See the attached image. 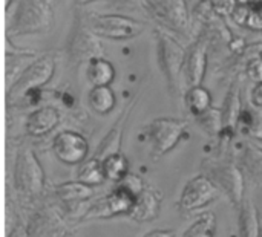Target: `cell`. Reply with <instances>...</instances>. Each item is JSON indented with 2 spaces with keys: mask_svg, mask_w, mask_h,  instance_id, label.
I'll return each mask as SVG.
<instances>
[{
  "mask_svg": "<svg viewBox=\"0 0 262 237\" xmlns=\"http://www.w3.org/2000/svg\"><path fill=\"white\" fill-rule=\"evenodd\" d=\"M192 21H198L201 26L210 23L213 18H216L218 15L215 14L213 8H212V3L210 0H203L201 3L196 5V8L192 11Z\"/></svg>",
  "mask_w": 262,
  "mask_h": 237,
  "instance_id": "obj_28",
  "label": "cell"
},
{
  "mask_svg": "<svg viewBox=\"0 0 262 237\" xmlns=\"http://www.w3.org/2000/svg\"><path fill=\"white\" fill-rule=\"evenodd\" d=\"M103 170L106 181L118 184L129 173V161L121 150L111 153L106 158H103Z\"/></svg>",
  "mask_w": 262,
  "mask_h": 237,
  "instance_id": "obj_25",
  "label": "cell"
},
{
  "mask_svg": "<svg viewBox=\"0 0 262 237\" xmlns=\"http://www.w3.org/2000/svg\"><path fill=\"white\" fill-rule=\"evenodd\" d=\"M216 216L213 211H203L196 216L192 225L184 231L183 237H215Z\"/></svg>",
  "mask_w": 262,
  "mask_h": 237,
  "instance_id": "obj_27",
  "label": "cell"
},
{
  "mask_svg": "<svg viewBox=\"0 0 262 237\" xmlns=\"http://www.w3.org/2000/svg\"><path fill=\"white\" fill-rule=\"evenodd\" d=\"M61 121V115L54 106H41L28 113L25 120V132L32 138H41L51 133Z\"/></svg>",
  "mask_w": 262,
  "mask_h": 237,
  "instance_id": "obj_16",
  "label": "cell"
},
{
  "mask_svg": "<svg viewBox=\"0 0 262 237\" xmlns=\"http://www.w3.org/2000/svg\"><path fill=\"white\" fill-rule=\"evenodd\" d=\"M203 172L216 184L221 193L238 210L246 198V178L236 159L229 156L203 161Z\"/></svg>",
  "mask_w": 262,
  "mask_h": 237,
  "instance_id": "obj_3",
  "label": "cell"
},
{
  "mask_svg": "<svg viewBox=\"0 0 262 237\" xmlns=\"http://www.w3.org/2000/svg\"><path fill=\"white\" fill-rule=\"evenodd\" d=\"M250 6L252 5H236L235 11L232 12L230 15V20L239 26V28H246V23H247V18H249V12H250Z\"/></svg>",
  "mask_w": 262,
  "mask_h": 237,
  "instance_id": "obj_33",
  "label": "cell"
},
{
  "mask_svg": "<svg viewBox=\"0 0 262 237\" xmlns=\"http://www.w3.org/2000/svg\"><path fill=\"white\" fill-rule=\"evenodd\" d=\"M250 138H252V139H256V141H261L262 143V116L261 120H259V123H258V126H256L255 130L252 132Z\"/></svg>",
  "mask_w": 262,
  "mask_h": 237,
  "instance_id": "obj_37",
  "label": "cell"
},
{
  "mask_svg": "<svg viewBox=\"0 0 262 237\" xmlns=\"http://www.w3.org/2000/svg\"><path fill=\"white\" fill-rule=\"evenodd\" d=\"M77 6H84V5H89V3H94V2H98V0H74Z\"/></svg>",
  "mask_w": 262,
  "mask_h": 237,
  "instance_id": "obj_39",
  "label": "cell"
},
{
  "mask_svg": "<svg viewBox=\"0 0 262 237\" xmlns=\"http://www.w3.org/2000/svg\"><path fill=\"white\" fill-rule=\"evenodd\" d=\"M77 179L86 185L98 187L106 181L104 170H103V159L98 156H89L84 162L80 164L77 172Z\"/></svg>",
  "mask_w": 262,
  "mask_h": 237,
  "instance_id": "obj_24",
  "label": "cell"
},
{
  "mask_svg": "<svg viewBox=\"0 0 262 237\" xmlns=\"http://www.w3.org/2000/svg\"><path fill=\"white\" fill-rule=\"evenodd\" d=\"M46 2H49V3H51V2H52V0H46Z\"/></svg>",
  "mask_w": 262,
  "mask_h": 237,
  "instance_id": "obj_44",
  "label": "cell"
},
{
  "mask_svg": "<svg viewBox=\"0 0 262 237\" xmlns=\"http://www.w3.org/2000/svg\"><path fill=\"white\" fill-rule=\"evenodd\" d=\"M239 216H238V228H239V236L241 237H258L259 228H261V221L258 215V208L253 204L250 198H244L241 207L238 208Z\"/></svg>",
  "mask_w": 262,
  "mask_h": 237,
  "instance_id": "obj_22",
  "label": "cell"
},
{
  "mask_svg": "<svg viewBox=\"0 0 262 237\" xmlns=\"http://www.w3.org/2000/svg\"><path fill=\"white\" fill-rule=\"evenodd\" d=\"M255 3H259V5H262V0H255Z\"/></svg>",
  "mask_w": 262,
  "mask_h": 237,
  "instance_id": "obj_43",
  "label": "cell"
},
{
  "mask_svg": "<svg viewBox=\"0 0 262 237\" xmlns=\"http://www.w3.org/2000/svg\"><path fill=\"white\" fill-rule=\"evenodd\" d=\"M241 93H243V80H241V75H235L227 89L223 106H221L223 132L218 136V141H220L223 152H226V149L232 144V141L238 132V121H239V115H241V110L244 106Z\"/></svg>",
  "mask_w": 262,
  "mask_h": 237,
  "instance_id": "obj_11",
  "label": "cell"
},
{
  "mask_svg": "<svg viewBox=\"0 0 262 237\" xmlns=\"http://www.w3.org/2000/svg\"><path fill=\"white\" fill-rule=\"evenodd\" d=\"M183 2H184L186 8L189 9V12L192 14V11H193V9L196 8V5H198V3H201L203 0H183Z\"/></svg>",
  "mask_w": 262,
  "mask_h": 237,
  "instance_id": "obj_38",
  "label": "cell"
},
{
  "mask_svg": "<svg viewBox=\"0 0 262 237\" xmlns=\"http://www.w3.org/2000/svg\"><path fill=\"white\" fill-rule=\"evenodd\" d=\"M137 196L130 193L120 184L103 198L95 201L88 207V211L83 219H111L117 216H129L135 204Z\"/></svg>",
  "mask_w": 262,
  "mask_h": 237,
  "instance_id": "obj_10",
  "label": "cell"
},
{
  "mask_svg": "<svg viewBox=\"0 0 262 237\" xmlns=\"http://www.w3.org/2000/svg\"><path fill=\"white\" fill-rule=\"evenodd\" d=\"M246 29L253 31V32H261L262 34V5L253 3L250 6L249 18L246 23Z\"/></svg>",
  "mask_w": 262,
  "mask_h": 237,
  "instance_id": "obj_30",
  "label": "cell"
},
{
  "mask_svg": "<svg viewBox=\"0 0 262 237\" xmlns=\"http://www.w3.org/2000/svg\"><path fill=\"white\" fill-rule=\"evenodd\" d=\"M41 54L32 51H23L12 48V51L6 49L5 55V78H6V89H9L25 72V69Z\"/></svg>",
  "mask_w": 262,
  "mask_h": 237,
  "instance_id": "obj_19",
  "label": "cell"
},
{
  "mask_svg": "<svg viewBox=\"0 0 262 237\" xmlns=\"http://www.w3.org/2000/svg\"><path fill=\"white\" fill-rule=\"evenodd\" d=\"M94 188L91 185H86L83 182L77 181H68L63 184H58L54 190L57 201L66 208L68 213H77V210L83 208L86 202H89L94 196Z\"/></svg>",
  "mask_w": 262,
  "mask_h": 237,
  "instance_id": "obj_15",
  "label": "cell"
},
{
  "mask_svg": "<svg viewBox=\"0 0 262 237\" xmlns=\"http://www.w3.org/2000/svg\"><path fill=\"white\" fill-rule=\"evenodd\" d=\"M154 37L160 70L166 80V86L170 97L177 98L181 93L183 86V66L186 58V48L178 41V38L173 34L167 32L166 29L157 28Z\"/></svg>",
  "mask_w": 262,
  "mask_h": 237,
  "instance_id": "obj_1",
  "label": "cell"
},
{
  "mask_svg": "<svg viewBox=\"0 0 262 237\" xmlns=\"http://www.w3.org/2000/svg\"><path fill=\"white\" fill-rule=\"evenodd\" d=\"M236 162L241 167L246 184L256 190L262 188V149L252 143H243L238 149Z\"/></svg>",
  "mask_w": 262,
  "mask_h": 237,
  "instance_id": "obj_14",
  "label": "cell"
},
{
  "mask_svg": "<svg viewBox=\"0 0 262 237\" xmlns=\"http://www.w3.org/2000/svg\"><path fill=\"white\" fill-rule=\"evenodd\" d=\"M239 5H253L255 3V0H236Z\"/></svg>",
  "mask_w": 262,
  "mask_h": 237,
  "instance_id": "obj_41",
  "label": "cell"
},
{
  "mask_svg": "<svg viewBox=\"0 0 262 237\" xmlns=\"http://www.w3.org/2000/svg\"><path fill=\"white\" fill-rule=\"evenodd\" d=\"M258 237H262V222H261V228H259V234H258Z\"/></svg>",
  "mask_w": 262,
  "mask_h": 237,
  "instance_id": "obj_42",
  "label": "cell"
},
{
  "mask_svg": "<svg viewBox=\"0 0 262 237\" xmlns=\"http://www.w3.org/2000/svg\"><path fill=\"white\" fill-rule=\"evenodd\" d=\"M186 109L192 116H196L212 107V95L209 89H206L203 84L187 87L183 95Z\"/></svg>",
  "mask_w": 262,
  "mask_h": 237,
  "instance_id": "obj_23",
  "label": "cell"
},
{
  "mask_svg": "<svg viewBox=\"0 0 262 237\" xmlns=\"http://www.w3.org/2000/svg\"><path fill=\"white\" fill-rule=\"evenodd\" d=\"M68 55L72 61L81 63L89 61L94 57H103V44L100 37L95 35L86 23V17L77 15L72 29L68 37Z\"/></svg>",
  "mask_w": 262,
  "mask_h": 237,
  "instance_id": "obj_7",
  "label": "cell"
},
{
  "mask_svg": "<svg viewBox=\"0 0 262 237\" xmlns=\"http://www.w3.org/2000/svg\"><path fill=\"white\" fill-rule=\"evenodd\" d=\"M52 153L64 165H80L89 158V143L80 132L64 129L54 136Z\"/></svg>",
  "mask_w": 262,
  "mask_h": 237,
  "instance_id": "obj_13",
  "label": "cell"
},
{
  "mask_svg": "<svg viewBox=\"0 0 262 237\" xmlns=\"http://www.w3.org/2000/svg\"><path fill=\"white\" fill-rule=\"evenodd\" d=\"M55 72V60L49 54H41L37 57L20 75V78L9 87L8 95L12 97H25L29 92L41 89L48 84Z\"/></svg>",
  "mask_w": 262,
  "mask_h": 237,
  "instance_id": "obj_9",
  "label": "cell"
},
{
  "mask_svg": "<svg viewBox=\"0 0 262 237\" xmlns=\"http://www.w3.org/2000/svg\"><path fill=\"white\" fill-rule=\"evenodd\" d=\"M244 75L252 83H262V54L253 55L244 64Z\"/></svg>",
  "mask_w": 262,
  "mask_h": 237,
  "instance_id": "obj_29",
  "label": "cell"
},
{
  "mask_svg": "<svg viewBox=\"0 0 262 237\" xmlns=\"http://www.w3.org/2000/svg\"><path fill=\"white\" fill-rule=\"evenodd\" d=\"M120 185H123L124 188H127L130 193H134L135 196H138L144 188H146V185H144V181L141 179V176H138V175H135V173H127L126 175V178L124 179H121L120 182H118Z\"/></svg>",
  "mask_w": 262,
  "mask_h": 237,
  "instance_id": "obj_31",
  "label": "cell"
},
{
  "mask_svg": "<svg viewBox=\"0 0 262 237\" xmlns=\"http://www.w3.org/2000/svg\"><path fill=\"white\" fill-rule=\"evenodd\" d=\"M114 8L123 11H146L144 0H111Z\"/></svg>",
  "mask_w": 262,
  "mask_h": 237,
  "instance_id": "obj_34",
  "label": "cell"
},
{
  "mask_svg": "<svg viewBox=\"0 0 262 237\" xmlns=\"http://www.w3.org/2000/svg\"><path fill=\"white\" fill-rule=\"evenodd\" d=\"M221 190L216 184L206 175H196L186 182L178 199V208L186 213L198 211L215 202L221 196Z\"/></svg>",
  "mask_w": 262,
  "mask_h": 237,
  "instance_id": "obj_8",
  "label": "cell"
},
{
  "mask_svg": "<svg viewBox=\"0 0 262 237\" xmlns=\"http://www.w3.org/2000/svg\"><path fill=\"white\" fill-rule=\"evenodd\" d=\"M215 14L221 18H230L238 2L236 0H210Z\"/></svg>",
  "mask_w": 262,
  "mask_h": 237,
  "instance_id": "obj_32",
  "label": "cell"
},
{
  "mask_svg": "<svg viewBox=\"0 0 262 237\" xmlns=\"http://www.w3.org/2000/svg\"><path fill=\"white\" fill-rule=\"evenodd\" d=\"M250 103L262 109V83H256L250 93Z\"/></svg>",
  "mask_w": 262,
  "mask_h": 237,
  "instance_id": "obj_35",
  "label": "cell"
},
{
  "mask_svg": "<svg viewBox=\"0 0 262 237\" xmlns=\"http://www.w3.org/2000/svg\"><path fill=\"white\" fill-rule=\"evenodd\" d=\"M86 78L92 86H111L115 80V67L104 57H94L86 61Z\"/></svg>",
  "mask_w": 262,
  "mask_h": 237,
  "instance_id": "obj_20",
  "label": "cell"
},
{
  "mask_svg": "<svg viewBox=\"0 0 262 237\" xmlns=\"http://www.w3.org/2000/svg\"><path fill=\"white\" fill-rule=\"evenodd\" d=\"M84 17L95 35L114 41L132 40L147 29L144 20L123 14H88Z\"/></svg>",
  "mask_w": 262,
  "mask_h": 237,
  "instance_id": "obj_4",
  "label": "cell"
},
{
  "mask_svg": "<svg viewBox=\"0 0 262 237\" xmlns=\"http://www.w3.org/2000/svg\"><path fill=\"white\" fill-rule=\"evenodd\" d=\"M52 25L51 3L46 0H17L8 17L6 35H31L46 32Z\"/></svg>",
  "mask_w": 262,
  "mask_h": 237,
  "instance_id": "obj_2",
  "label": "cell"
},
{
  "mask_svg": "<svg viewBox=\"0 0 262 237\" xmlns=\"http://www.w3.org/2000/svg\"><path fill=\"white\" fill-rule=\"evenodd\" d=\"M209 40L200 32L186 48L183 66V84L186 89L203 84L209 69Z\"/></svg>",
  "mask_w": 262,
  "mask_h": 237,
  "instance_id": "obj_12",
  "label": "cell"
},
{
  "mask_svg": "<svg viewBox=\"0 0 262 237\" xmlns=\"http://www.w3.org/2000/svg\"><path fill=\"white\" fill-rule=\"evenodd\" d=\"M45 170L29 147H21L14 162V187L25 198H35L45 190Z\"/></svg>",
  "mask_w": 262,
  "mask_h": 237,
  "instance_id": "obj_6",
  "label": "cell"
},
{
  "mask_svg": "<svg viewBox=\"0 0 262 237\" xmlns=\"http://www.w3.org/2000/svg\"><path fill=\"white\" fill-rule=\"evenodd\" d=\"M161 193L152 187H146L135 199L129 218L137 224L155 221L161 213Z\"/></svg>",
  "mask_w": 262,
  "mask_h": 237,
  "instance_id": "obj_17",
  "label": "cell"
},
{
  "mask_svg": "<svg viewBox=\"0 0 262 237\" xmlns=\"http://www.w3.org/2000/svg\"><path fill=\"white\" fill-rule=\"evenodd\" d=\"M196 126L209 136L218 138L223 132V113L221 107H210L209 110L193 116Z\"/></svg>",
  "mask_w": 262,
  "mask_h": 237,
  "instance_id": "obj_26",
  "label": "cell"
},
{
  "mask_svg": "<svg viewBox=\"0 0 262 237\" xmlns=\"http://www.w3.org/2000/svg\"><path fill=\"white\" fill-rule=\"evenodd\" d=\"M17 0H5V11H6V14L9 12V9H11V6L15 3Z\"/></svg>",
  "mask_w": 262,
  "mask_h": 237,
  "instance_id": "obj_40",
  "label": "cell"
},
{
  "mask_svg": "<svg viewBox=\"0 0 262 237\" xmlns=\"http://www.w3.org/2000/svg\"><path fill=\"white\" fill-rule=\"evenodd\" d=\"M143 237H175L173 230H154L146 233Z\"/></svg>",
  "mask_w": 262,
  "mask_h": 237,
  "instance_id": "obj_36",
  "label": "cell"
},
{
  "mask_svg": "<svg viewBox=\"0 0 262 237\" xmlns=\"http://www.w3.org/2000/svg\"><path fill=\"white\" fill-rule=\"evenodd\" d=\"M115 104L117 97L111 86H92L88 92V106L94 113L100 116L109 115L114 110Z\"/></svg>",
  "mask_w": 262,
  "mask_h": 237,
  "instance_id": "obj_21",
  "label": "cell"
},
{
  "mask_svg": "<svg viewBox=\"0 0 262 237\" xmlns=\"http://www.w3.org/2000/svg\"><path fill=\"white\" fill-rule=\"evenodd\" d=\"M187 121L170 116H160L146 126V136L150 143L152 159L157 161L173 150L187 132Z\"/></svg>",
  "mask_w": 262,
  "mask_h": 237,
  "instance_id": "obj_5",
  "label": "cell"
},
{
  "mask_svg": "<svg viewBox=\"0 0 262 237\" xmlns=\"http://www.w3.org/2000/svg\"><path fill=\"white\" fill-rule=\"evenodd\" d=\"M137 101L138 98L134 97L127 106L124 107V110L120 113V116L117 118V121L112 124L111 130L104 135V138L101 139L100 146L97 147V152H95V156H98L100 159L106 158L107 155L111 153H115V152H120L121 150V141H123V132H124V126L129 120V115L132 112V109L137 106Z\"/></svg>",
  "mask_w": 262,
  "mask_h": 237,
  "instance_id": "obj_18",
  "label": "cell"
}]
</instances>
